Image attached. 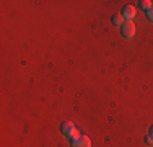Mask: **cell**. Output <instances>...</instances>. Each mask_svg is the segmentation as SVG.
I'll return each instance as SVG.
<instances>
[{
  "label": "cell",
  "mask_w": 153,
  "mask_h": 147,
  "mask_svg": "<svg viewBox=\"0 0 153 147\" xmlns=\"http://www.w3.org/2000/svg\"><path fill=\"white\" fill-rule=\"evenodd\" d=\"M62 134H64L65 137H68L70 141H75V139H78L80 136H82L72 121H65V123L62 124Z\"/></svg>",
  "instance_id": "1"
},
{
  "label": "cell",
  "mask_w": 153,
  "mask_h": 147,
  "mask_svg": "<svg viewBox=\"0 0 153 147\" xmlns=\"http://www.w3.org/2000/svg\"><path fill=\"white\" fill-rule=\"evenodd\" d=\"M122 36L127 39L134 38V34H135V25H134V21H126V23L122 25Z\"/></svg>",
  "instance_id": "2"
},
{
  "label": "cell",
  "mask_w": 153,
  "mask_h": 147,
  "mask_svg": "<svg viewBox=\"0 0 153 147\" xmlns=\"http://www.w3.org/2000/svg\"><path fill=\"white\" fill-rule=\"evenodd\" d=\"M70 142H72V147H91V139L85 134H82L78 139L70 141Z\"/></svg>",
  "instance_id": "3"
},
{
  "label": "cell",
  "mask_w": 153,
  "mask_h": 147,
  "mask_svg": "<svg viewBox=\"0 0 153 147\" xmlns=\"http://www.w3.org/2000/svg\"><path fill=\"white\" fill-rule=\"evenodd\" d=\"M137 15V8L134 5H127V7H124V10H122V16L126 18V21H132V18Z\"/></svg>",
  "instance_id": "4"
},
{
  "label": "cell",
  "mask_w": 153,
  "mask_h": 147,
  "mask_svg": "<svg viewBox=\"0 0 153 147\" xmlns=\"http://www.w3.org/2000/svg\"><path fill=\"white\" fill-rule=\"evenodd\" d=\"M111 21H112V25H116V26H121V28H122V25L126 23V18H124L122 15H114V16L111 18Z\"/></svg>",
  "instance_id": "5"
},
{
  "label": "cell",
  "mask_w": 153,
  "mask_h": 147,
  "mask_svg": "<svg viewBox=\"0 0 153 147\" xmlns=\"http://www.w3.org/2000/svg\"><path fill=\"white\" fill-rule=\"evenodd\" d=\"M140 7H142L143 10H147V12H148V10L153 8V2H152V0H143V2H140Z\"/></svg>",
  "instance_id": "6"
},
{
  "label": "cell",
  "mask_w": 153,
  "mask_h": 147,
  "mask_svg": "<svg viewBox=\"0 0 153 147\" xmlns=\"http://www.w3.org/2000/svg\"><path fill=\"white\" fill-rule=\"evenodd\" d=\"M145 142H147L148 146H153V137H152V136H147V139H145Z\"/></svg>",
  "instance_id": "7"
},
{
  "label": "cell",
  "mask_w": 153,
  "mask_h": 147,
  "mask_svg": "<svg viewBox=\"0 0 153 147\" xmlns=\"http://www.w3.org/2000/svg\"><path fill=\"white\" fill-rule=\"evenodd\" d=\"M147 15H148V20H150L152 23H153V8H152V10H148V13H147Z\"/></svg>",
  "instance_id": "8"
},
{
  "label": "cell",
  "mask_w": 153,
  "mask_h": 147,
  "mask_svg": "<svg viewBox=\"0 0 153 147\" xmlns=\"http://www.w3.org/2000/svg\"><path fill=\"white\" fill-rule=\"evenodd\" d=\"M148 136H152V137H153V126L150 128V134H148Z\"/></svg>",
  "instance_id": "9"
}]
</instances>
